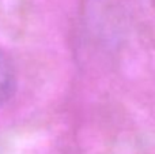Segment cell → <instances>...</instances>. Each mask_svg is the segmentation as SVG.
<instances>
[{"mask_svg": "<svg viewBox=\"0 0 155 154\" xmlns=\"http://www.w3.org/2000/svg\"><path fill=\"white\" fill-rule=\"evenodd\" d=\"M16 89V72L12 60L0 48V108L10 101Z\"/></svg>", "mask_w": 155, "mask_h": 154, "instance_id": "obj_1", "label": "cell"}]
</instances>
